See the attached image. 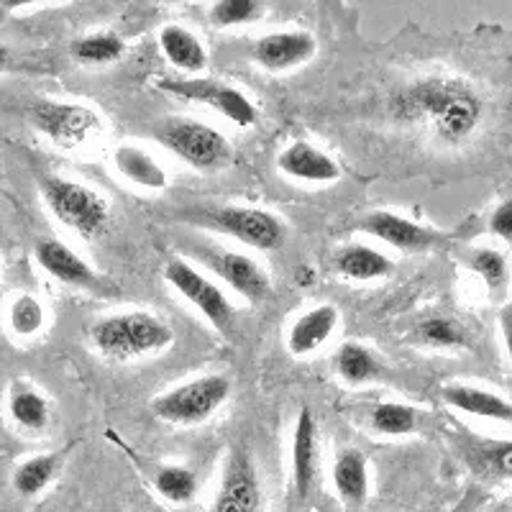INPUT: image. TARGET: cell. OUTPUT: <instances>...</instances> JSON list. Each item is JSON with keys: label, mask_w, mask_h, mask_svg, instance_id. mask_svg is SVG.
<instances>
[{"label": "cell", "mask_w": 512, "mask_h": 512, "mask_svg": "<svg viewBox=\"0 0 512 512\" xmlns=\"http://www.w3.org/2000/svg\"><path fill=\"white\" fill-rule=\"evenodd\" d=\"M47 323V310L36 295H16L8 305V328L18 338L39 336Z\"/></svg>", "instance_id": "obj_28"}, {"label": "cell", "mask_w": 512, "mask_h": 512, "mask_svg": "<svg viewBox=\"0 0 512 512\" xmlns=\"http://www.w3.org/2000/svg\"><path fill=\"white\" fill-rule=\"evenodd\" d=\"M333 267L341 277L351 282H372L382 280L392 272V259L374 246L349 244L336 251Z\"/></svg>", "instance_id": "obj_21"}, {"label": "cell", "mask_w": 512, "mask_h": 512, "mask_svg": "<svg viewBox=\"0 0 512 512\" xmlns=\"http://www.w3.org/2000/svg\"><path fill=\"white\" fill-rule=\"evenodd\" d=\"M8 413L13 423L21 425L24 431H44L52 420V408L49 400L39 390L29 384H16L8 397Z\"/></svg>", "instance_id": "obj_23"}, {"label": "cell", "mask_w": 512, "mask_h": 512, "mask_svg": "<svg viewBox=\"0 0 512 512\" xmlns=\"http://www.w3.org/2000/svg\"><path fill=\"white\" fill-rule=\"evenodd\" d=\"M482 459L495 477H512V441L492 443V446L484 451Z\"/></svg>", "instance_id": "obj_33"}, {"label": "cell", "mask_w": 512, "mask_h": 512, "mask_svg": "<svg viewBox=\"0 0 512 512\" xmlns=\"http://www.w3.org/2000/svg\"><path fill=\"white\" fill-rule=\"evenodd\" d=\"M159 88L180 100L208 105L210 111H216L218 116L236 123L239 128L254 126L256 118H259L256 105L239 88H233L228 82L205 80V77H187V80H162Z\"/></svg>", "instance_id": "obj_10"}, {"label": "cell", "mask_w": 512, "mask_h": 512, "mask_svg": "<svg viewBox=\"0 0 512 512\" xmlns=\"http://www.w3.org/2000/svg\"><path fill=\"white\" fill-rule=\"evenodd\" d=\"M290 469H292V489L297 500H308L318 484L320 472V441L318 423L310 408L297 413L295 431H292L290 446Z\"/></svg>", "instance_id": "obj_13"}, {"label": "cell", "mask_w": 512, "mask_h": 512, "mask_svg": "<svg viewBox=\"0 0 512 512\" xmlns=\"http://www.w3.org/2000/svg\"><path fill=\"white\" fill-rule=\"evenodd\" d=\"M264 18V3L259 0H218L210 6V24L221 29L246 26Z\"/></svg>", "instance_id": "obj_31"}, {"label": "cell", "mask_w": 512, "mask_h": 512, "mask_svg": "<svg viewBox=\"0 0 512 512\" xmlns=\"http://www.w3.org/2000/svg\"><path fill=\"white\" fill-rule=\"evenodd\" d=\"M190 256L203 264L213 277H218L223 285L231 287L236 295L244 297L246 303H264L272 295V280H269L267 269L241 251L223 249L210 241H198L190 249Z\"/></svg>", "instance_id": "obj_7"}, {"label": "cell", "mask_w": 512, "mask_h": 512, "mask_svg": "<svg viewBox=\"0 0 512 512\" xmlns=\"http://www.w3.org/2000/svg\"><path fill=\"white\" fill-rule=\"evenodd\" d=\"M466 264L472 272H477L489 287V292H502L507 285V262L505 256L495 249H474L466 256Z\"/></svg>", "instance_id": "obj_32"}, {"label": "cell", "mask_w": 512, "mask_h": 512, "mask_svg": "<svg viewBox=\"0 0 512 512\" xmlns=\"http://www.w3.org/2000/svg\"><path fill=\"white\" fill-rule=\"evenodd\" d=\"M397 116L423 123L433 136L446 144H459L477 131L482 121V100L472 88L456 80H420L392 103Z\"/></svg>", "instance_id": "obj_1"}, {"label": "cell", "mask_w": 512, "mask_h": 512, "mask_svg": "<svg viewBox=\"0 0 512 512\" xmlns=\"http://www.w3.org/2000/svg\"><path fill=\"white\" fill-rule=\"evenodd\" d=\"M213 512H264L262 477L246 448L236 446L226 456Z\"/></svg>", "instance_id": "obj_11"}, {"label": "cell", "mask_w": 512, "mask_h": 512, "mask_svg": "<svg viewBox=\"0 0 512 512\" xmlns=\"http://www.w3.org/2000/svg\"><path fill=\"white\" fill-rule=\"evenodd\" d=\"M90 338L105 359L136 361L169 349L175 341V331L162 315L149 310H128V313L105 315L93 323Z\"/></svg>", "instance_id": "obj_2"}, {"label": "cell", "mask_w": 512, "mask_h": 512, "mask_svg": "<svg viewBox=\"0 0 512 512\" xmlns=\"http://www.w3.org/2000/svg\"><path fill=\"white\" fill-rule=\"evenodd\" d=\"M369 425L379 436H410L418 428V410L405 402H379L369 413Z\"/></svg>", "instance_id": "obj_27"}, {"label": "cell", "mask_w": 512, "mask_h": 512, "mask_svg": "<svg viewBox=\"0 0 512 512\" xmlns=\"http://www.w3.org/2000/svg\"><path fill=\"white\" fill-rule=\"evenodd\" d=\"M318 41L310 31H277L267 34L251 47V57L269 72H287L303 67L315 57Z\"/></svg>", "instance_id": "obj_14"}, {"label": "cell", "mask_w": 512, "mask_h": 512, "mask_svg": "<svg viewBox=\"0 0 512 512\" xmlns=\"http://www.w3.org/2000/svg\"><path fill=\"white\" fill-rule=\"evenodd\" d=\"M489 228L500 239L512 241V200H505L502 205H497L492 218H489Z\"/></svg>", "instance_id": "obj_34"}, {"label": "cell", "mask_w": 512, "mask_h": 512, "mask_svg": "<svg viewBox=\"0 0 512 512\" xmlns=\"http://www.w3.org/2000/svg\"><path fill=\"white\" fill-rule=\"evenodd\" d=\"M228 397H231V379L223 374H205L154 397L152 413L164 423L200 425L213 418L226 405Z\"/></svg>", "instance_id": "obj_5"}, {"label": "cell", "mask_w": 512, "mask_h": 512, "mask_svg": "<svg viewBox=\"0 0 512 512\" xmlns=\"http://www.w3.org/2000/svg\"><path fill=\"white\" fill-rule=\"evenodd\" d=\"M164 280L175 292H180L187 303L195 310L203 313V318L208 320L210 326L221 333H231L233 323H236V305L228 300L226 292L218 287V282H213L210 277H205L195 264H190L187 259H169L167 267H164Z\"/></svg>", "instance_id": "obj_8"}, {"label": "cell", "mask_w": 512, "mask_h": 512, "mask_svg": "<svg viewBox=\"0 0 512 512\" xmlns=\"http://www.w3.org/2000/svg\"><path fill=\"white\" fill-rule=\"evenodd\" d=\"M198 474L190 466L182 464H164L154 474V489L172 505H187L198 495Z\"/></svg>", "instance_id": "obj_25"}, {"label": "cell", "mask_w": 512, "mask_h": 512, "mask_svg": "<svg viewBox=\"0 0 512 512\" xmlns=\"http://www.w3.org/2000/svg\"><path fill=\"white\" fill-rule=\"evenodd\" d=\"M333 489L346 507H361L369 497V464L359 448L338 451L331 469Z\"/></svg>", "instance_id": "obj_19"}, {"label": "cell", "mask_w": 512, "mask_h": 512, "mask_svg": "<svg viewBox=\"0 0 512 512\" xmlns=\"http://www.w3.org/2000/svg\"><path fill=\"white\" fill-rule=\"evenodd\" d=\"M192 221L256 251L280 249L287 239V228L280 218L269 210L249 208V205H223V208L200 210V216Z\"/></svg>", "instance_id": "obj_6"}, {"label": "cell", "mask_w": 512, "mask_h": 512, "mask_svg": "<svg viewBox=\"0 0 512 512\" xmlns=\"http://www.w3.org/2000/svg\"><path fill=\"white\" fill-rule=\"evenodd\" d=\"M413 338L418 344L431 346V349H454L466 346V331L451 318H428L418 323Z\"/></svg>", "instance_id": "obj_30"}, {"label": "cell", "mask_w": 512, "mask_h": 512, "mask_svg": "<svg viewBox=\"0 0 512 512\" xmlns=\"http://www.w3.org/2000/svg\"><path fill=\"white\" fill-rule=\"evenodd\" d=\"M31 123L59 149H80L103 131V121L93 108L59 100H39L31 105Z\"/></svg>", "instance_id": "obj_9"}, {"label": "cell", "mask_w": 512, "mask_h": 512, "mask_svg": "<svg viewBox=\"0 0 512 512\" xmlns=\"http://www.w3.org/2000/svg\"><path fill=\"white\" fill-rule=\"evenodd\" d=\"M359 231L382 241V244L392 246V249L405 251V254L428 251L443 241V233L420 226V223L397 216V213H390V210H374V213H369L359 223Z\"/></svg>", "instance_id": "obj_12"}, {"label": "cell", "mask_w": 512, "mask_h": 512, "mask_svg": "<svg viewBox=\"0 0 512 512\" xmlns=\"http://www.w3.org/2000/svg\"><path fill=\"white\" fill-rule=\"evenodd\" d=\"M338 310L333 305L323 303L315 308L305 310L287 331V349L292 356H308L315 354L320 346L328 344V338L338 328Z\"/></svg>", "instance_id": "obj_17"}, {"label": "cell", "mask_w": 512, "mask_h": 512, "mask_svg": "<svg viewBox=\"0 0 512 512\" xmlns=\"http://www.w3.org/2000/svg\"><path fill=\"white\" fill-rule=\"evenodd\" d=\"M41 198L49 213L80 239L90 241L103 236L111 223V205L93 187L67 177H44L41 180Z\"/></svg>", "instance_id": "obj_4"}, {"label": "cell", "mask_w": 512, "mask_h": 512, "mask_svg": "<svg viewBox=\"0 0 512 512\" xmlns=\"http://www.w3.org/2000/svg\"><path fill=\"white\" fill-rule=\"evenodd\" d=\"M123 52H126V47H123L121 36L116 34H88L72 44V57L82 64H90V67L118 62Z\"/></svg>", "instance_id": "obj_29"}, {"label": "cell", "mask_w": 512, "mask_h": 512, "mask_svg": "<svg viewBox=\"0 0 512 512\" xmlns=\"http://www.w3.org/2000/svg\"><path fill=\"white\" fill-rule=\"evenodd\" d=\"M277 167L290 180L310 182V185H331L344 175L341 164L310 141H292L277 157Z\"/></svg>", "instance_id": "obj_16"}, {"label": "cell", "mask_w": 512, "mask_h": 512, "mask_svg": "<svg viewBox=\"0 0 512 512\" xmlns=\"http://www.w3.org/2000/svg\"><path fill=\"white\" fill-rule=\"evenodd\" d=\"M113 169L121 180L144 192H164L169 187V177L162 164L136 144H121L113 149Z\"/></svg>", "instance_id": "obj_18"}, {"label": "cell", "mask_w": 512, "mask_h": 512, "mask_svg": "<svg viewBox=\"0 0 512 512\" xmlns=\"http://www.w3.org/2000/svg\"><path fill=\"white\" fill-rule=\"evenodd\" d=\"M500 326H502V336H505V346H507V354H510V364H512V300L505 305V308H502Z\"/></svg>", "instance_id": "obj_35"}, {"label": "cell", "mask_w": 512, "mask_h": 512, "mask_svg": "<svg viewBox=\"0 0 512 512\" xmlns=\"http://www.w3.org/2000/svg\"><path fill=\"white\" fill-rule=\"evenodd\" d=\"M154 141L198 172H218L233 159L231 141L198 118H164L154 126Z\"/></svg>", "instance_id": "obj_3"}, {"label": "cell", "mask_w": 512, "mask_h": 512, "mask_svg": "<svg viewBox=\"0 0 512 512\" xmlns=\"http://www.w3.org/2000/svg\"><path fill=\"white\" fill-rule=\"evenodd\" d=\"M59 469V454H39L21 461L13 472V489L21 497H36L49 487Z\"/></svg>", "instance_id": "obj_26"}, {"label": "cell", "mask_w": 512, "mask_h": 512, "mask_svg": "<svg viewBox=\"0 0 512 512\" xmlns=\"http://www.w3.org/2000/svg\"><path fill=\"white\" fill-rule=\"evenodd\" d=\"M336 372L349 384H367L382 374V361L372 349L349 341L336 351Z\"/></svg>", "instance_id": "obj_24"}, {"label": "cell", "mask_w": 512, "mask_h": 512, "mask_svg": "<svg viewBox=\"0 0 512 512\" xmlns=\"http://www.w3.org/2000/svg\"><path fill=\"white\" fill-rule=\"evenodd\" d=\"M159 49L175 70L200 75L208 70V52L205 44L192 34L190 29L177 24H169L159 31Z\"/></svg>", "instance_id": "obj_20"}, {"label": "cell", "mask_w": 512, "mask_h": 512, "mask_svg": "<svg viewBox=\"0 0 512 512\" xmlns=\"http://www.w3.org/2000/svg\"><path fill=\"white\" fill-rule=\"evenodd\" d=\"M443 400L451 408L461 410L466 415L512 423V402L502 400L495 392L479 390V387H466V384H451V387L443 390Z\"/></svg>", "instance_id": "obj_22"}, {"label": "cell", "mask_w": 512, "mask_h": 512, "mask_svg": "<svg viewBox=\"0 0 512 512\" xmlns=\"http://www.w3.org/2000/svg\"><path fill=\"white\" fill-rule=\"evenodd\" d=\"M8 57H11V54H8V47H3V44H0V70H6Z\"/></svg>", "instance_id": "obj_36"}, {"label": "cell", "mask_w": 512, "mask_h": 512, "mask_svg": "<svg viewBox=\"0 0 512 512\" xmlns=\"http://www.w3.org/2000/svg\"><path fill=\"white\" fill-rule=\"evenodd\" d=\"M34 256L36 264L62 285L77 287V290H98L103 285V277L64 241L41 239L36 244Z\"/></svg>", "instance_id": "obj_15"}]
</instances>
